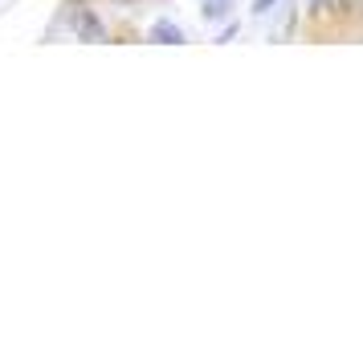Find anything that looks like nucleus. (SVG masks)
I'll use <instances>...</instances> for the list:
<instances>
[{"instance_id":"1","label":"nucleus","mask_w":363,"mask_h":351,"mask_svg":"<svg viewBox=\"0 0 363 351\" xmlns=\"http://www.w3.org/2000/svg\"><path fill=\"white\" fill-rule=\"evenodd\" d=\"M74 33L82 37V41H102V21L94 13H78L74 17Z\"/></svg>"},{"instance_id":"2","label":"nucleus","mask_w":363,"mask_h":351,"mask_svg":"<svg viewBox=\"0 0 363 351\" xmlns=\"http://www.w3.org/2000/svg\"><path fill=\"white\" fill-rule=\"evenodd\" d=\"M151 41H155V45H180L184 33L176 29V25H172V21H160V25L151 29Z\"/></svg>"},{"instance_id":"3","label":"nucleus","mask_w":363,"mask_h":351,"mask_svg":"<svg viewBox=\"0 0 363 351\" xmlns=\"http://www.w3.org/2000/svg\"><path fill=\"white\" fill-rule=\"evenodd\" d=\"M200 9H204V17L208 21H220L233 9V0H200Z\"/></svg>"},{"instance_id":"4","label":"nucleus","mask_w":363,"mask_h":351,"mask_svg":"<svg viewBox=\"0 0 363 351\" xmlns=\"http://www.w3.org/2000/svg\"><path fill=\"white\" fill-rule=\"evenodd\" d=\"M274 4H278V0H253V13H257V17H265Z\"/></svg>"},{"instance_id":"5","label":"nucleus","mask_w":363,"mask_h":351,"mask_svg":"<svg viewBox=\"0 0 363 351\" xmlns=\"http://www.w3.org/2000/svg\"><path fill=\"white\" fill-rule=\"evenodd\" d=\"M118 4H123V0H118Z\"/></svg>"}]
</instances>
